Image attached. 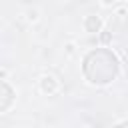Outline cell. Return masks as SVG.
<instances>
[{"mask_svg":"<svg viewBox=\"0 0 128 128\" xmlns=\"http://www.w3.org/2000/svg\"><path fill=\"white\" fill-rule=\"evenodd\" d=\"M112 2H114V0H104V4H106V6H108V4H112Z\"/></svg>","mask_w":128,"mask_h":128,"instance_id":"cell-6","label":"cell"},{"mask_svg":"<svg viewBox=\"0 0 128 128\" xmlns=\"http://www.w3.org/2000/svg\"><path fill=\"white\" fill-rule=\"evenodd\" d=\"M84 28H86V32H100L102 22H100L98 16H88V18L84 20Z\"/></svg>","mask_w":128,"mask_h":128,"instance_id":"cell-4","label":"cell"},{"mask_svg":"<svg viewBox=\"0 0 128 128\" xmlns=\"http://www.w3.org/2000/svg\"><path fill=\"white\" fill-rule=\"evenodd\" d=\"M12 100H14V90H12L10 84L4 80V82H2V102H0V112H6V110L10 108V104H12Z\"/></svg>","mask_w":128,"mask_h":128,"instance_id":"cell-2","label":"cell"},{"mask_svg":"<svg viewBox=\"0 0 128 128\" xmlns=\"http://www.w3.org/2000/svg\"><path fill=\"white\" fill-rule=\"evenodd\" d=\"M56 88H58V80L54 78V76H42V80H40V90L44 92V94H54L56 92Z\"/></svg>","mask_w":128,"mask_h":128,"instance_id":"cell-3","label":"cell"},{"mask_svg":"<svg viewBox=\"0 0 128 128\" xmlns=\"http://www.w3.org/2000/svg\"><path fill=\"white\" fill-rule=\"evenodd\" d=\"M118 126H128V120H122V122H118Z\"/></svg>","mask_w":128,"mask_h":128,"instance_id":"cell-5","label":"cell"},{"mask_svg":"<svg viewBox=\"0 0 128 128\" xmlns=\"http://www.w3.org/2000/svg\"><path fill=\"white\" fill-rule=\"evenodd\" d=\"M118 68H120L118 58L108 48H96V50L88 52L84 58V64H82L84 78L96 86L112 82L118 76Z\"/></svg>","mask_w":128,"mask_h":128,"instance_id":"cell-1","label":"cell"}]
</instances>
